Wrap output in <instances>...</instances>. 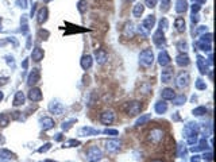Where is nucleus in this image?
<instances>
[{"label":"nucleus","mask_w":216,"mask_h":162,"mask_svg":"<svg viewBox=\"0 0 216 162\" xmlns=\"http://www.w3.org/2000/svg\"><path fill=\"white\" fill-rule=\"evenodd\" d=\"M140 64L145 65V66H150L153 64V53L151 50H143L142 53H140Z\"/></svg>","instance_id":"1"},{"label":"nucleus","mask_w":216,"mask_h":162,"mask_svg":"<svg viewBox=\"0 0 216 162\" xmlns=\"http://www.w3.org/2000/svg\"><path fill=\"white\" fill-rule=\"evenodd\" d=\"M162 138H163V132L159 130V128H154V130H151L150 134H149V139L154 143H158Z\"/></svg>","instance_id":"2"},{"label":"nucleus","mask_w":216,"mask_h":162,"mask_svg":"<svg viewBox=\"0 0 216 162\" xmlns=\"http://www.w3.org/2000/svg\"><path fill=\"white\" fill-rule=\"evenodd\" d=\"M128 109H127V113L130 116H134L136 115V113H139L140 108H142V105H140V103L138 101H132V103H128Z\"/></svg>","instance_id":"3"},{"label":"nucleus","mask_w":216,"mask_h":162,"mask_svg":"<svg viewBox=\"0 0 216 162\" xmlns=\"http://www.w3.org/2000/svg\"><path fill=\"white\" fill-rule=\"evenodd\" d=\"M188 83H189V76H188V73H181V75L178 76L176 84H177L178 88H184V87L188 85Z\"/></svg>","instance_id":"4"},{"label":"nucleus","mask_w":216,"mask_h":162,"mask_svg":"<svg viewBox=\"0 0 216 162\" xmlns=\"http://www.w3.org/2000/svg\"><path fill=\"white\" fill-rule=\"evenodd\" d=\"M28 97H30V100H32V101H39L41 99H42V93H41V91L38 88H34V89H31L28 92Z\"/></svg>","instance_id":"5"},{"label":"nucleus","mask_w":216,"mask_h":162,"mask_svg":"<svg viewBox=\"0 0 216 162\" xmlns=\"http://www.w3.org/2000/svg\"><path fill=\"white\" fill-rule=\"evenodd\" d=\"M188 10V3L187 0H177L176 2V11L178 14H182Z\"/></svg>","instance_id":"6"},{"label":"nucleus","mask_w":216,"mask_h":162,"mask_svg":"<svg viewBox=\"0 0 216 162\" xmlns=\"http://www.w3.org/2000/svg\"><path fill=\"white\" fill-rule=\"evenodd\" d=\"M162 83H170L173 79V70L172 69H165V70H162Z\"/></svg>","instance_id":"7"},{"label":"nucleus","mask_w":216,"mask_h":162,"mask_svg":"<svg viewBox=\"0 0 216 162\" xmlns=\"http://www.w3.org/2000/svg\"><path fill=\"white\" fill-rule=\"evenodd\" d=\"M102 122L104 124H111L114 122V113L111 111H107V112L102 113Z\"/></svg>","instance_id":"8"},{"label":"nucleus","mask_w":216,"mask_h":162,"mask_svg":"<svg viewBox=\"0 0 216 162\" xmlns=\"http://www.w3.org/2000/svg\"><path fill=\"white\" fill-rule=\"evenodd\" d=\"M143 10H145V6L142 3H138V4L134 6V10H132V15L135 18H139L140 15L143 14Z\"/></svg>","instance_id":"9"},{"label":"nucleus","mask_w":216,"mask_h":162,"mask_svg":"<svg viewBox=\"0 0 216 162\" xmlns=\"http://www.w3.org/2000/svg\"><path fill=\"white\" fill-rule=\"evenodd\" d=\"M158 58H159V64H161L162 66L170 64V57L167 56L166 51H162V53H159V57H158Z\"/></svg>","instance_id":"10"},{"label":"nucleus","mask_w":216,"mask_h":162,"mask_svg":"<svg viewBox=\"0 0 216 162\" xmlns=\"http://www.w3.org/2000/svg\"><path fill=\"white\" fill-rule=\"evenodd\" d=\"M38 80H39V72L37 70V69H34L32 73L30 75V77H28V85H32V84L38 83Z\"/></svg>","instance_id":"11"},{"label":"nucleus","mask_w":216,"mask_h":162,"mask_svg":"<svg viewBox=\"0 0 216 162\" xmlns=\"http://www.w3.org/2000/svg\"><path fill=\"white\" fill-rule=\"evenodd\" d=\"M46 19H47V8L43 7V8H41L39 12H38V23L42 24Z\"/></svg>","instance_id":"12"},{"label":"nucleus","mask_w":216,"mask_h":162,"mask_svg":"<svg viewBox=\"0 0 216 162\" xmlns=\"http://www.w3.org/2000/svg\"><path fill=\"white\" fill-rule=\"evenodd\" d=\"M23 103H24V95H23V92H18V93L15 95V99H14V105L18 107V105L23 104Z\"/></svg>","instance_id":"13"},{"label":"nucleus","mask_w":216,"mask_h":162,"mask_svg":"<svg viewBox=\"0 0 216 162\" xmlns=\"http://www.w3.org/2000/svg\"><path fill=\"white\" fill-rule=\"evenodd\" d=\"M119 147H120V142H118V141L107 142V149L110 150V151H116V150H119Z\"/></svg>","instance_id":"14"},{"label":"nucleus","mask_w":216,"mask_h":162,"mask_svg":"<svg viewBox=\"0 0 216 162\" xmlns=\"http://www.w3.org/2000/svg\"><path fill=\"white\" fill-rule=\"evenodd\" d=\"M41 122H42L43 130H49V128H51L54 126V122H53V119H50V117H43Z\"/></svg>","instance_id":"15"},{"label":"nucleus","mask_w":216,"mask_h":162,"mask_svg":"<svg viewBox=\"0 0 216 162\" xmlns=\"http://www.w3.org/2000/svg\"><path fill=\"white\" fill-rule=\"evenodd\" d=\"M96 58H97V62L99 64H104L107 61V53L104 50H99L96 51Z\"/></svg>","instance_id":"16"},{"label":"nucleus","mask_w":216,"mask_h":162,"mask_svg":"<svg viewBox=\"0 0 216 162\" xmlns=\"http://www.w3.org/2000/svg\"><path fill=\"white\" fill-rule=\"evenodd\" d=\"M162 97L165 99V100H172L174 97V92L173 89H170V88H166V89L162 91Z\"/></svg>","instance_id":"17"},{"label":"nucleus","mask_w":216,"mask_h":162,"mask_svg":"<svg viewBox=\"0 0 216 162\" xmlns=\"http://www.w3.org/2000/svg\"><path fill=\"white\" fill-rule=\"evenodd\" d=\"M177 64L180 65V66H187L189 64V58L188 56H185V54H180V56L177 57Z\"/></svg>","instance_id":"18"},{"label":"nucleus","mask_w":216,"mask_h":162,"mask_svg":"<svg viewBox=\"0 0 216 162\" xmlns=\"http://www.w3.org/2000/svg\"><path fill=\"white\" fill-rule=\"evenodd\" d=\"M43 57V50L39 49V47H37V49L32 51V60L34 61H41Z\"/></svg>","instance_id":"19"},{"label":"nucleus","mask_w":216,"mask_h":162,"mask_svg":"<svg viewBox=\"0 0 216 162\" xmlns=\"http://www.w3.org/2000/svg\"><path fill=\"white\" fill-rule=\"evenodd\" d=\"M174 24H176V27H177L178 31H184L185 30V20H184V18H177L176 22H174Z\"/></svg>","instance_id":"20"},{"label":"nucleus","mask_w":216,"mask_h":162,"mask_svg":"<svg viewBox=\"0 0 216 162\" xmlns=\"http://www.w3.org/2000/svg\"><path fill=\"white\" fill-rule=\"evenodd\" d=\"M81 65H83L84 69H89L92 65V58L91 56H84L83 57V61H81Z\"/></svg>","instance_id":"21"},{"label":"nucleus","mask_w":216,"mask_h":162,"mask_svg":"<svg viewBox=\"0 0 216 162\" xmlns=\"http://www.w3.org/2000/svg\"><path fill=\"white\" fill-rule=\"evenodd\" d=\"M50 111H53V112H55V113H62V107L58 104V103H51L50 104Z\"/></svg>","instance_id":"22"},{"label":"nucleus","mask_w":216,"mask_h":162,"mask_svg":"<svg viewBox=\"0 0 216 162\" xmlns=\"http://www.w3.org/2000/svg\"><path fill=\"white\" fill-rule=\"evenodd\" d=\"M154 42L155 43H161V42H165V39H163V34H162V30L157 31L154 34Z\"/></svg>","instance_id":"23"},{"label":"nucleus","mask_w":216,"mask_h":162,"mask_svg":"<svg viewBox=\"0 0 216 162\" xmlns=\"http://www.w3.org/2000/svg\"><path fill=\"white\" fill-rule=\"evenodd\" d=\"M166 108H167V107H166L165 103H158V104L155 105V111H157L158 113L165 112V111H166Z\"/></svg>","instance_id":"24"},{"label":"nucleus","mask_w":216,"mask_h":162,"mask_svg":"<svg viewBox=\"0 0 216 162\" xmlns=\"http://www.w3.org/2000/svg\"><path fill=\"white\" fill-rule=\"evenodd\" d=\"M77 8H79V11L81 14L85 12V10H87V0H80L79 2V6H77Z\"/></svg>","instance_id":"25"},{"label":"nucleus","mask_w":216,"mask_h":162,"mask_svg":"<svg viewBox=\"0 0 216 162\" xmlns=\"http://www.w3.org/2000/svg\"><path fill=\"white\" fill-rule=\"evenodd\" d=\"M170 7V0H162L161 2V11H167Z\"/></svg>","instance_id":"26"},{"label":"nucleus","mask_w":216,"mask_h":162,"mask_svg":"<svg viewBox=\"0 0 216 162\" xmlns=\"http://www.w3.org/2000/svg\"><path fill=\"white\" fill-rule=\"evenodd\" d=\"M150 115H145V116H142V117H139V119H138V122H136V124L138 126H140V124H143V123H146V122L150 119Z\"/></svg>","instance_id":"27"},{"label":"nucleus","mask_w":216,"mask_h":162,"mask_svg":"<svg viewBox=\"0 0 216 162\" xmlns=\"http://www.w3.org/2000/svg\"><path fill=\"white\" fill-rule=\"evenodd\" d=\"M8 124V117L4 116V115H0V126H7Z\"/></svg>","instance_id":"28"},{"label":"nucleus","mask_w":216,"mask_h":162,"mask_svg":"<svg viewBox=\"0 0 216 162\" xmlns=\"http://www.w3.org/2000/svg\"><path fill=\"white\" fill-rule=\"evenodd\" d=\"M207 112V109L204 108V107H200V108H196L195 111H193V113L195 115H203V113H205Z\"/></svg>","instance_id":"29"},{"label":"nucleus","mask_w":216,"mask_h":162,"mask_svg":"<svg viewBox=\"0 0 216 162\" xmlns=\"http://www.w3.org/2000/svg\"><path fill=\"white\" fill-rule=\"evenodd\" d=\"M155 4H157V0H146V6L150 7V8H153Z\"/></svg>","instance_id":"30"},{"label":"nucleus","mask_w":216,"mask_h":162,"mask_svg":"<svg viewBox=\"0 0 216 162\" xmlns=\"http://www.w3.org/2000/svg\"><path fill=\"white\" fill-rule=\"evenodd\" d=\"M182 101H185V96H184V95H181V96L178 97V99H176V104H177V105L182 104Z\"/></svg>","instance_id":"31"},{"label":"nucleus","mask_w":216,"mask_h":162,"mask_svg":"<svg viewBox=\"0 0 216 162\" xmlns=\"http://www.w3.org/2000/svg\"><path fill=\"white\" fill-rule=\"evenodd\" d=\"M18 4H19L20 7H23V8H26L27 7V0H16Z\"/></svg>","instance_id":"32"},{"label":"nucleus","mask_w":216,"mask_h":162,"mask_svg":"<svg viewBox=\"0 0 216 162\" xmlns=\"http://www.w3.org/2000/svg\"><path fill=\"white\" fill-rule=\"evenodd\" d=\"M159 26H161V28H166L167 27V20L165 19V18H163V19L159 22Z\"/></svg>","instance_id":"33"},{"label":"nucleus","mask_w":216,"mask_h":162,"mask_svg":"<svg viewBox=\"0 0 216 162\" xmlns=\"http://www.w3.org/2000/svg\"><path fill=\"white\" fill-rule=\"evenodd\" d=\"M199 10H200V4H197V3H196V4H193V6H192V11H193V14L197 12Z\"/></svg>","instance_id":"34"},{"label":"nucleus","mask_w":216,"mask_h":162,"mask_svg":"<svg viewBox=\"0 0 216 162\" xmlns=\"http://www.w3.org/2000/svg\"><path fill=\"white\" fill-rule=\"evenodd\" d=\"M178 47H180V50H185V49H187V43L180 42V43H178Z\"/></svg>","instance_id":"35"},{"label":"nucleus","mask_w":216,"mask_h":162,"mask_svg":"<svg viewBox=\"0 0 216 162\" xmlns=\"http://www.w3.org/2000/svg\"><path fill=\"white\" fill-rule=\"evenodd\" d=\"M197 88H199V89H204V88H205V85L201 83V80L197 81Z\"/></svg>","instance_id":"36"},{"label":"nucleus","mask_w":216,"mask_h":162,"mask_svg":"<svg viewBox=\"0 0 216 162\" xmlns=\"http://www.w3.org/2000/svg\"><path fill=\"white\" fill-rule=\"evenodd\" d=\"M2 99H3V93H2V92H0V100H2Z\"/></svg>","instance_id":"37"},{"label":"nucleus","mask_w":216,"mask_h":162,"mask_svg":"<svg viewBox=\"0 0 216 162\" xmlns=\"http://www.w3.org/2000/svg\"><path fill=\"white\" fill-rule=\"evenodd\" d=\"M43 2H45V3H49V2H50V0H43Z\"/></svg>","instance_id":"38"},{"label":"nucleus","mask_w":216,"mask_h":162,"mask_svg":"<svg viewBox=\"0 0 216 162\" xmlns=\"http://www.w3.org/2000/svg\"><path fill=\"white\" fill-rule=\"evenodd\" d=\"M155 162H159V161H155Z\"/></svg>","instance_id":"39"},{"label":"nucleus","mask_w":216,"mask_h":162,"mask_svg":"<svg viewBox=\"0 0 216 162\" xmlns=\"http://www.w3.org/2000/svg\"><path fill=\"white\" fill-rule=\"evenodd\" d=\"M130 2H132V0H130Z\"/></svg>","instance_id":"40"}]
</instances>
